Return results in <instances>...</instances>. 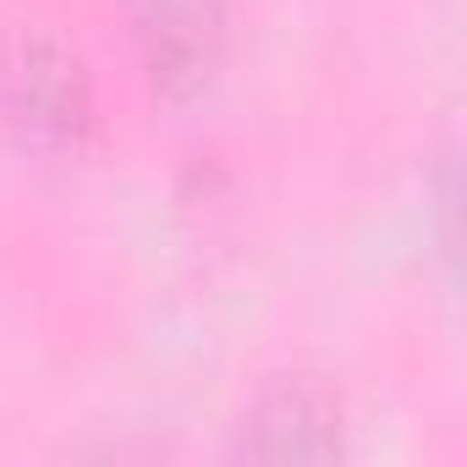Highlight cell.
<instances>
[{"label":"cell","mask_w":467,"mask_h":467,"mask_svg":"<svg viewBox=\"0 0 467 467\" xmlns=\"http://www.w3.org/2000/svg\"><path fill=\"white\" fill-rule=\"evenodd\" d=\"M0 110L23 143L67 154L94 127V78L56 34H17L0 56Z\"/></svg>","instance_id":"cell-1"},{"label":"cell","mask_w":467,"mask_h":467,"mask_svg":"<svg viewBox=\"0 0 467 467\" xmlns=\"http://www.w3.org/2000/svg\"><path fill=\"white\" fill-rule=\"evenodd\" d=\"M127 23L143 72L165 94H192L220 67V45H225L220 0H127Z\"/></svg>","instance_id":"cell-2"},{"label":"cell","mask_w":467,"mask_h":467,"mask_svg":"<svg viewBox=\"0 0 467 467\" xmlns=\"http://www.w3.org/2000/svg\"><path fill=\"white\" fill-rule=\"evenodd\" d=\"M243 451L259 462H325L341 451V412L308 385H281L243 423Z\"/></svg>","instance_id":"cell-3"}]
</instances>
